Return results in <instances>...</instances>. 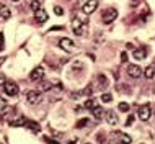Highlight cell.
<instances>
[{
    "label": "cell",
    "mask_w": 155,
    "mask_h": 144,
    "mask_svg": "<svg viewBox=\"0 0 155 144\" xmlns=\"http://www.w3.org/2000/svg\"><path fill=\"white\" fill-rule=\"evenodd\" d=\"M104 118H106V121H108V125H118V113L116 111H113V110H108L106 113H104Z\"/></svg>",
    "instance_id": "cell-9"
},
{
    "label": "cell",
    "mask_w": 155,
    "mask_h": 144,
    "mask_svg": "<svg viewBox=\"0 0 155 144\" xmlns=\"http://www.w3.org/2000/svg\"><path fill=\"white\" fill-rule=\"evenodd\" d=\"M41 90H43V92L51 90V84H49V82H43V84H41Z\"/></svg>",
    "instance_id": "cell-25"
},
{
    "label": "cell",
    "mask_w": 155,
    "mask_h": 144,
    "mask_svg": "<svg viewBox=\"0 0 155 144\" xmlns=\"http://www.w3.org/2000/svg\"><path fill=\"white\" fill-rule=\"evenodd\" d=\"M91 113H93V116L96 118V120H101V118L104 116L103 110L100 108V107H95V108H91Z\"/></svg>",
    "instance_id": "cell-17"
},
{
    "label": "cell",
    "mask_w": 155,
    "mask_h": 144,
    "mask_svg": "<svg viewBox=\"0 0 155 144\" xmlns=\"http://www.w3.org/2000/svg\"><path fill=\"white\" fill-rule=\"evenodd\" d=\"M7 82V77H5V75H3L2 74V72H0V85H3V84H5Z\"/></svg>",
    "instance_id": "cell-28"
},
{
    "label": "cell",
    "mask_w": 155,
    "mask_h": 144,
    "mask_svg": "<svg viewBox=\"0 0 155 144\" xmlns=\"http://www.w3.org/2000/svg\"><path fill=\"white\" fill-rule=\"evenodd\" d=\"M7 110V101L3 98H0V111H5Z\"/></svg>",
    "instance_id": "cell-26"
},
{
    "label": "cell",
    "mask_w": 155,
    "mask_h": 144,
    "mask_svg": "<svg viewBox=\"0 0 155 144\" xmlns=\"http://www.w3.org/2000/svg\"><path fill=\"white\" fill-rule=\"evenodd\" d=\"M132 123H134V116L131 115V116H129V118H127V121H126V126H131V125H132Z\"/></svg>",
    "instance_id": "cell-29"
},
{
    "label": "cell",
    "mask_w": 155,
    "mask_h": 144,
    "mask_svg": "<svg viewBox=\"0 0 155 144\" xmlns=\"http://www.w3.org/2000/svg\"><path fill=\"white\" fill-rule=\"evenodd\" d=\"M3 88H5V94L8 97H16L18 95V85H16L15 82H5L3 84Z\"/></svg>",
    "instance_id": "cell-4"
},
{
    "label": "cell",
    "mask_w": 155,
    "mask_h": 144,
    "mask_svg": "<svg viewBox=\"0 0 155 144\" xmlns=\"http://www.w3.org/2000/svg\"><path fill=\"white\" fill-rule=\"evenodd\" d=\"M35 20L38 23H44L46 20H48V13H46L44 8H39V10L35 12Z\"/></svg>",
    "instance_id": "cell-12"
},
{
    "label": "cell",
    "mask_w": 155,
    "mask_h": 144,
    "mask_svg": "<svg viewBox=\"0 0 155 144\" xmlns=\"http://www.w3.org/2000/svg\"><path fill=\"white\" fill-rule=\"evenodd\" d=\"M41 98H43V95H41L39 90H30L26 94V101L31 105H38L41 101Z\"/></svg>",
    "instance_id": "cell-3"
},
{
    "label": "cell",
    "mask_w": 155,
    "mask_h": 144,
    "mask_svg": "<svg viewBox=\"0 0 155 144\" xmlns=\"http://www.w3.org/2000/svg\"><path fill=\"white\" fill-rule=\"evenodd\" d=\"M25 125H26L31 131H35V133H39V125H38V123H35V121H25Z\"/></svg>",
    "instance_id": "cell-18"
},
{
    "label": "cell",
    "mask_w": 155,
    "mask_h": 144,
    "mask_svg": "<svg viewBox=\"0 0 155 144\" xmlns=\"http://www.w3.org/2000/svg\"><path fill=\"white\" fill-rule=\"evenodd\" d=\"M144 75L147 79H153L155 77V67L153 66H149V67H145V70H144Z\"/></svg>",
    "instance_id": "cell-16"
},
{
    "label": "cell",
    "mask_w": 155,
    "mask_h": 144,
    "mask_svg": "<svg viewBox=\"0 0 155 144\" xmlns=\"http://www.w3.org/2000/svg\"><path fill=\"white\" fill-rule=\"evenodd\" d=\"M72 28H74V33L77 36H85L87 29H88V20L85 18H75L72 20Z\"/></svg>",
    "instance_id": "cell-1"
},
{
    "label": "cell",
    "mask_w": 155,
    "mask_h": 144,
    "mask_svg": "<svg viewBox=\"0 0 155 144\" xmlns=\"http://www.w3.org/2000/svg\"><path fill=\"white\" fill-rule=\"evenodd\" d=\"M43 77H44V69L41 66L39 67H35V69L31 70V74H30V79L35 80V82H39Z\"/></svg>",
    "instance_id": "cell-7"
},
{
    "label": "cell",
    "mask_w": 155,
    "mask_h": 144,
    "mask_svg": "<svg viewBox=\"0 0 155 144\" xmlns=\"http://www.w3.org/2000/svg\"><path fill=\"white\" fill-rule=\"evenodd\" d=\"M96 7H98V0H88V2L83 5L82 10H83V13H85V15H91L96 10Z\"/></svg>",
    "instance_id": "cell-6"
},
{
    "label": "cell",
    "mask_w": 155,
    "mask_h": 144,
    "mask_svg": "<svg viewBox=\"0 0 155 144\" xmlns=\"http://www.w3.org/2000/svg\"><path fill=\"white\" fill-rule=\"evenodd\" d=\"M111 100H113L111 94H103L101 95V101H103V103H111Z\"/></svg>",
    "instance_id": "cell-22"
},
{
    "label": "cell",
    "mask_w": 155,
    "mask_h": 144,
    "mask_svg": "<svg viewBox=\"0 0 155 144\" xmlns=\"http://www.w3.org/2000/svg\"><path fill=\"white\" fill-rule=\"evenodd\" d=\"M142 70L139 66H134V64H131L127 67V74H129V77H132V79H139L140 75H142Z\"/></svg>",
    "instance_id": "cell-8"
},
{
    "label": "cell",
    "mask_w": 155,
    "mask_h": 144,
    "mask_svg": "<svg viewBox=\"0 0 155 144\" xmlns=\"http://www.w3.org/2000/svg\"><path fill=\"white\" fill-rule=\"evenodd\" d=\"M113 136L116 138V141H118V142H124V144H129V142H132V139L129 138L127 134H124V133H119V131H118V133L114 131V133H113Z\"/></svg>",
    "instance_id": "cell-13"
},
{
    "label": "cell",
    "mask_w": 155,
    "mask_h": 144,
    "mask_svg": "<svg viewBox=\"0 0 155 144\" xmlns=\"http://www.w3.org/2000/svg\"><path fill=\"white\" fill-rule=\"evenodd\" d=\"M96 107V101L93 100V98H88L85 101V108H88V110H91V108H95Z\"/></svg>",
    "instance_id": "cell-21"
},
{
    "label": "cell",
    "mask_w": 155,
    "mask_h": 144,
    "mask_svg": "<svg viewBox=\"0 0 155 144\" xmlns=\"http://www.w3.org/2000/svg\"><path fill=\"white\" fill-rule=\"evenodd\" d=\"M118 108L121 110V111H127V110H129V105L126 103V101H121V103L118 105Z\"/></svg>",
    "instance_id": "cell-24"
},
{
    "label": "cell",
    "mask_w": 155,
    "mask_h": 144,
    "mask_svg": "<svg viewBox=\"0 0 155 144\" xmlns=\"http://www.w3.org/2000/svg\"><path fill=\"white\" fill-rule=\"evenodd\" d=\"M88 123H90L88 118H82V120H78V121H77V128H85V126L88 125Z\"/></svg>",
    "instance_id": "cell-20"
},
{
    "label": "cell",
    "mask_w": 155,
    "mask_h": 144,
    "mask_svg": "<svg viewBox=\"0 0 155 144\" xmlns=\"http://www.w3.org/2000/svg\"><path fill=\"white\" fill-rule=\"evenodd\" d=\"M132 56H134V59H137V61H142V59L147 57V49H144V48H134Z\"/></svg>",
    "instance_id": "cell-11"
},
{
    "label": "cell",
    "mask_w": 155,
    "mask_h": 144,
    "mask_svg": "<svg viewBox=\"0 0 155 144\" xmlns=\"http://www.w3.org/2000/svg\"><path fill=\"white\" fill-rule=\"evenodd\" d=\"M98 82H100V87H104V88L108 87V79L104 77L103 74H100V75H98Z\"/></svg>",
    "instance_id": "cell-19"
},
{
    "label": "cell",
    "mask_w": 155,
    "mask_h": 144,
    "mask_svg": "<svg viewBox=\"0 0 155 144\" xmlns=\"http://www.w3.org/2000/svg\"><path fill=\"white\" fill-rule=\"evenodd\" d=\"M101 18H103V23L110 25V23H113V22H114V20H116V18H118V10H116V8H113V7L106 8V10L103 12Z\"/></svg>",
    "instance_id": "cell-2"
},
{
    "label": "cell",
    "mask_w": 155,
    "mask_h": 144,
    "mask_svg": "<svg viewBox=\"0 0 155 144\" xmlns=\"http://www.w3.org/2000/svg\"><path fill=\"white\" fill-rule=\"evenodd\" d=\"M3 59H5V57H0V66L3 64Z\"/></svg>",
    "instance_id": "cell-31"
},
{
    "label": "cell",
    "mask_w": 155,
    "mask_h": 144,
    "mask_svg": "<svg viewBox=\"0 0 155 144\" xmlns=\"http://www.w3.org/2000/svg\"><path fill=\"white\" fill-rule=\"evenodd\" d=\"M10 125H12V126H23V125H25V118H23V116L12 118V120H10Z\"/></svg>",
    "instance_id": "cell-15"
},
{
    "label": "cell",
    "mask_w": 155,
    "mask_h": 144,
    "mask_svg": "<svg viewBox=\"0 0 155 144\" xmlns=\"http://www.w3.org/2000/svg\"><path fill=\"white\" fill-rule=\"evenodd\" d=\"M121 57H123V59H121L123 62H126V61H127V56H126V53H123V54H121Z\"/></svg>",
    "instance_id": "cell-30"
},
{
    "label": "cell",
    "mask_w": 155,
    "mask_h": 144,
    "mask_svg": "<svg viewBox=\"0 0 155 144\" xmlns=\"http://www.w3.org/2000/svg\"><path fill=\"white\" fill-rule=\"evenodd\" d=\"M13 2H18V0H13Z\"/></svg>",
    "instance_id": "cell-32"
},
{
    "label": "cell",
    "mask_w": 155,
    "mask_h": 144,
    "mask_svg": "<svg viewBox=\"0 0 155 144\" xmlns=\"http://www.w3.org/2000/svg\"><path fill=\"white\" fill-rule=\"evenodd\" d=\"M54 13H56V15H62V13H64V10H62L61 7H54Z\"/></svg>",
    "instance_id": "cell-27"
},
{
    "label": "cell",
    "mask_w": 155,
    "mask_h": 144,
    "mask_svg": "<svg viewBox=\"0 0 155 144\" xmlns=\"http://www.w3.org/2000/svg\"><path fill=\"white\" fill-rule=\"evenodd\" d=\"M59 46L64 51H67V53H74L75 51V44L72 39H69V38H62V39L59 41Z\"/></svg>",
    "instance_id": "cell-5"
},
{
    "label": "cell",
    "mask_w": 155,
    "mask_h": 144,
    "mask_svg": "<svg viewBox=\"0 0 155 144\" xmlns=\"http://www.w3.org/2000/svg\"><path fill=\"white\" fill-rule=\"evenodd\" d=\"M31 10H39V8H41V2H39V0H33V2H31Z\"/></svg>",
    "instance_id": "cell-23"
},
{
    "label": "cell",
    "mask_w": 155,
    "mask_h": 144,
    "mask_svg": "<svg viewBox=\"0 0 155 144\" xmlns=\"http://www.w3.org/2000/svg\"><path fill=\"white\" fill-rule=\"evenodd\" d=\"M10 16H12V12L8 10V7L7 5H0V18L8 20Z\"/></svg>",
    "instance_id": "cell-14"
},
{
    "label": "cell",
    "mask_w": 155,
    "mask_h": 144,
    "mask_svg": "<svg viewBox=\"0 0 155 144\" xmlns=\"http://www.w3.org/2000/svg\"><path fill=\"white\" fill-rule=\"evenodd\" d=\"M137 115H139V118L142 121H147L150 118V107L149 105H144V107L139 108V111H137Z\"/></svg>",
    "instance_id": "cell-10"
}]
</instances>
